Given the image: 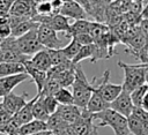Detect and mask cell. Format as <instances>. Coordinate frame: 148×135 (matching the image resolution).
I'll return each mask as SVG.
<instances>
[{
  "instance_id": "obj_42",
  "label": "cell",
  "mask_w": 148,
  "mask_h": 135,
  "mask_svg": "<svg viewBox=\"0 0 148 135\" xmlns=\"http://www.w3.org/2000/svg\"><path fill=\"white\" fill-rule=\"evenodd\" d=\"M135 1H138V2H140V3H141V5L143 6V7H145V6H146V5L148 3V0H135Z\"/></svg>"
},
{
  "instance_id": "obj_30",
  "label": "cell",
  "mask_w": 148,
  "mask_h": 135,
  "mask_svg": "<svg viewBox=\"0 0 148 135\" xmlns=\"http://www.w3.org/2000/svg\"><path fill=\"white\" fill-rule=\"evenodd\" d=\"M20 128L18 122L12 117L6 123L0 126V134H6V135H17V130Z\"/></svg>"
},
{
  "instance_id": "obj_40",
  "label": "cell",
  "mask_w": 148,
  "mask_h": 135,
  "mask_svg": "<svg viewBox=\"0 0 148 135\" xmlns=\"http://www.w3.org/2000/svg\"><path fill=\"white\" fill-rule=\"evenodd\" d=\"M140 17H141V20H148V3L142 8V10L140 13Z\"/></svg>"
},
{
  "instance_id": "obj_34",
  "label": "cell",
  "mask_w": 148,
  "mask_h": 135,
  "mask_svg": "<svg viewBox=\"0 0 148 135\" xmlns=\"http://www.w3.org/2000/svg\"><path fill=\"white\" fill-rule=\"evenodd\" d=\"M132 114L142 123V126L145 127V129L148 133V112L143 111L141 107H134Z\"/></svg>"
},
{
  "instance_id": "obj_13",
  "label": "cell",
  "mask_w": 148,
  "mask_h": 135,
  "mask_svg": "<svg viewBox=\"0 0 148 135\" xmlns=\"http://www.w3.org/2000/svg\"><path fill=\"white\" fill-rule=\"evenodd\" d=\"M27 98H28L27 92H24L22 95H16L14 92H10L9 95H7L2 98L1 106L7 113H9L10 115H14L27 104V102H28Z\"/></svg>"
},
{
  "instance_id": "obj_1",
  "label": "cell",
  "mask_w": 148,
  "mask_h": 135,
  "mask_svg": "<svg viewBox=\"0 0 148 135\" xmlns=\"http://www.w3.org/2000/svg\"><path fill=\"white\" fill-rule=\"evenodd\" d=\"M94 83H95V77L92 78V81L90 82L82 67L80 65L75 66V75H74V81L73 84L71 85L72 88V95H73V99H74V105L77 106L81 110H84L88 100L92 93L94 90Z\"/></svg>"
},
{
  "instance_id": "obj_2",
  "label": "cell",
  "mask_w": 148,
  "mask_h": 135,
  "mask_svg": "<svg viewBox=\"0 0 148 135\" xmlns=\"http://www.w3.org/2000/svg\"><path fill=\"white\" fill-rule=\"evenodd\" d=\"M117 65L124 70V82L121 84L124 91L130 93L134 89L145 84L147 67L143 63L132 65V63H126L124 61H118Z\"/></svg>"
},
{
  "instance_id": "obj_10",
  "label": "cell",
  "mask_w": 148,
  "mask_h": 135,
  "mask_svg": "<svg viewBox=\"0 0 148 135\" xmlns=\"http://www.w3.org/2000/svg\"><path fill=\"white\" fill-rule=\"evenodd\" d=\"M8 20H9V25H10V30H12L10 36L14 38H17L38 27V23L32 21V18H28V17L8 15Z\"/></svg>"
},
{
  "instance_id": "obj_3",
  "label": "cell",
  "mask_w": 148,
  "mask_h": 135,
  "mask_svg": "<svg viewBox=\"0 0 148 135\" xmlns=\"http://www.w3.org/2000/svg\"><path fill=\"white\" fill-rule=\"evenodd\" d=\"M91 117L94 121H97V127L109 126L112 128L114 135H130V130L127 127V118L120 115L111 108L91 114Z\"/></svg>"
},
{
  "instance_id": "obj_45",
  "label": "cell",
  "mask_w": 148,
  "mask_h": 135,
  "mask_svg": "<svg viewBox=\"0 0 148 135\" xmlns=\"http://www.w3.org/2000/svg\"><path fill=\"white\" fill-rule=\"evenodd\" d=\"M1 58H2V54H1V48H0V62H1Z\"/></svg>"
},
{
  "instance_id": "obj_4",
  "label": "cell",
  "mask_w": 148,
  "mask_h": 135,
  "mask_svg": "<svg viewBox=\"0 0 148 135\" xmlns=\"http://www.w3.org/2000/svg\"><path fill=\"white\" fill-rule=\"evenodd\" d=\"M110 70L106 69L103 75L99 78V82H97V77H95V83H94V88L95 90L101 95V97L106 102V103H111L112 100H114L118 95L121 92L123 87L121 84H116V83H111L110 81Z\"/></svg>"
},
{
  "instance_id": "obj_6",
  "label": "cell",
  "mask_w": 148,
  "mask_h": 135,
  "mask_svg": "<svg viewBox=\"0 0 148 135\" xmlns=\"http://www.w3.org/2000/svg\"><path fill=\"white\" fill-rule=\"evenodd\" d=\"M15 42H16V46H17L18 51L22 54L28 55V57H31L35 53L44 50V47L39 44V42L37 39V28L15 38Z\"/></svg>"
},
{
  "instance_id": "obj_21",
  "label": "cell",
  "mask_w": 148,
  "mask_h": 135,
  "mask_svg": "<svg viewBox=\"0 0 148 135\" xmlns=\"http://www.w3.org/2000/svg\"><path fill=\"white\" fill-rule=\"evenodd\" d=\"M44 130H47L46 122L34 119L30 122H27V123L20 126V128L17 130V135H32V134L44 132Z\"/></svg>"
},
{
  "instance_id": "obj_8",
  "label": "cell",
  "mask_w": 148,
  "mask_h": 135,
  "mask_svg": "<svg viewBox=\"0 0 148 135\" xmlns=\"http://www.w3.org/2000/svg\"><path fill=\"white\" fill-rule=\"evenodd\" d=\"M73 135H97L98 127L94 121L90 113L82 110L81 117L73 123H71Z\"/></svg>"
},
{
  "instance_id": "obj_23",
  "label": "cell",
  "mask_w": 148,
  "mask_h": 135,
  "mask_svg": "<svg viewBox=\"0 0 148 135\" xmlns=\"http://www.w3.org/2000/svg\"><path fill=\"white\" fill-rule=\"evenodd\" d=\"M90 22L91 21H88V20H79V21H75L73 24L69 25V30L66 33V37L73 38L75 36H77V35L88 33Z\"/></svg>"
},
{
  "instance_id": "obj_36",
  "label": "cell",
  "mask_w": 148,
  "mask_h": 135,
  "mask_svg": "<svg viewBox=\"0 0 148 135\" xmlns=\"http://www.w3.org/2000/svg\"><path fill=\"white\" fill-rule=\"evenodd\" d=\"M14 1L15 0H0V17L8 15V12Z\"/></svg>"
},
{
  "instance_id": "obj_19",
  "label": "cell",
  "mask_w": 148,
  "mask_h": 135,
  "mask_svg": "<svg viewBox=\"0 0 148 135\" xmlns=\"http://www.w3.org/2000/svg\"><path fill=\"white\" fill-rule=\"evenodd\" d=\"M30 60V59H29ZM29 60L27 62H24V68H25V73L28 74L29 77L32 78V81L35 82L36 87H37V93H40L44 84H45V81L47 78V75H46V72H42L35 67H32L29 62Z\"/></svg>"
},
{
  "instance_id": "obj_22",
  "label": "cell",
  "mask_w": 148,
  "mask_h": 135,
  "mask_svg": "<svg viewBox=\"0 0 148 135\" xmlns=\"http://www.w3.org/2000/svg\"><path fill=\"white\" fill-rule=\"evenodd\" d=\"M25 73L23 63L18 62H0V77L12 76Z\"/></svg>"
},
{
  "instance_id": "obj_33",
  "label": "cell",
  "mask_w": 148,
  "mask_h": 135,
  "mask_svg": "<svg viewBox=\"0 0 148 135\" xmlns=\"http://www.w3.org/2000/svg\"><path fill=\"white\" fill-rule=\"evenodd\" d=\"M10 33H12V30H10V25H9L8 15L1 16L0 17V40L9 37Z\"/></svg>"
},
{
  "instance_id": "obj_7",
  "label": "cell",
  "mask_w": 148,
  "mask_h": 135,
  "mask_svg": "<svg viewBox=\"0 0 148 135\" xmlns=\"http://www.w3.org/2000/svg\"><path fill=\"white\" fill-rule=\"evenodd\" d=\"M32 21L38 24H43L56 32H65L67 33L69 30V20L60 14H51V15H36Z\"/></svg>"
},
{
  "instance_id": "obj_46",
  "label": "cell",
  "mask_w": 148,
  "mask_h": 135,
  "mask_svg": "<svg viewBox=\"0 0 148 135\" xmlns=\"http://www.w3.org/2000/svg\"><path fill=\"white\" fill-rule=\"evenodd\" d=\"M39 1H51V0H39ZM64 1H67V0H64Z\"/></svg>"
},
{
  "instance_id": "obj_12",
  "label": "cell",
  "mask_w": 148,
  "mask_h": 135,
  "mask_svg": "<svg viewBox=\"0 0 148 135\" xmlns=\"http://www.w3.org/2000/svg\"><path fill=\"white\" fill-rule=\"evenodd\" d=\"M109 108H111L112 111L119 113L120 115H123L125 118H128L132 114L133 110H134V106H133V103L131 100L130 93L121 90V92L118 95V97L110 103Z\"/></svg>"
},
{
  "instance_id": "obj_9",
  "label": "cell",
  "mask_w": 148,
  "mask_h": 135,
  "mask_svg": "<svg viewBox=\"0 0 148 135\" xmlns=\"http://www.w3.org/2000/svg\"><path fill=\"white\" fill-rule=\"evenodd\" d=\"M37 39L45 50H58L64 47V43L58 37V33L43 24H38L37 27Z\"/></svg>"
},
{
  "instance_id": "obj_16",
  "label": "cell",
  "mask_w": 148,
  "mask_h": 135,
  "mask_svg": "<svg viewBox=\"0 0 148 135\" xmlns=\"http://www.w3.org/2000/svg\"><path fill=\"white\" fill-rule=\"evenodd\" d=\"M62 121L67 123L75 122L82 114V110L75 105H58L57 111L54 112Z\"/></svg>"
},
{
  "instance_id": "obj_26",
  "label": "cell",
  "mask_w": 148,
  "mask_h": 135,
  "mask_svg": "<svg viewBox=\"0 0 148 135\" xmlns=\"http://www.w3.org/2000/svg\"><path fill=\"white\" fill-rule=\"evenodd\" d=\"M53 97L59 105H74L73 95L68 88H60L53 95Z\"/></svg>"
},
{
  "instance_id": "obj_41",
  "label": "cell",
  "mask_w": 148,
  "mask_h": 135,
  "mask_svg": "<svg viewBox=\"0 0 148 135\" xmlns=\"http://www.w3.org/2000/svg\"><path fill=\"white\" fill-rule=\"evenodd\" d=\"M32 135H51V132L44 130V132H39V133H36V134H32Z\"/></svg>"
},
{
  "instance_id": "obj_47",
  "label": "cell",
  "mask_w": 148,
  "mask_h": 135,
  "mask_svg": "<svg viewBox=\"0 0 148 135\" xmlns=\"http://www.w3.org/2000/svg\"><path fill=\"white\" fill-rule=\"evenodd\" d=\"M1 110H2V106H1V103H0V112H1Z\"/></svg>"
},
{
  "instance_id": "obj_27",
  "label": "cell",
  "mask_w": 148,
  "mask_h": 135,
  "mask_svg": "<svg viewBox=\"0 0 148 135\" xmlns=\"http://www.w3.org/2000/svg\"><path fill=\"white\" fill-rule=\"evenodd\" d=\"M81 46H82V45H81L77 40H75L74 38H71V42H69L66 46H64V47L61 48V51H62L65 58H66L67 60L72 61V60L76 57V54L79 53Z\"/></svg>"
},
{
  "instance_id": "obj_29",
  "label": "cell",
  "mask_w": 148,
  "mask_h": 135,
  "mask_svg": "<svg viewBox=\"0 0 148 135\" xmlns=\"http://www.w3.org/2000/svg\"><path fill=\"white\" fill-rule=\"evenodd\" d=\"M147 91H148V85L145 83V84L140 85L139 88L134 89L132 92H130V97H131V100H132L134 107H140L142 98H143V96L146 95Z\"/></svg>"
},
{
  "instance_id": "obj_25",
  "label": "cell",
  "mask_w": 148,
  "mask_h": 135,
  "mask_svg": "<svg viewBox=\"0 0 148 135\" xmlns=\"http://www.w3.org/2000/svg\"><path fill=\"white\" fill-rule=\"evenodd\" d=\"M94 54H95V46H94V44L82 45L80 51H79V53L76 54V57L72 60V63L73 65H79V62L84 60V59H89L91 61L92 58H94Z\"/></svg>"
},
{
  "instance_id": "obj_31",
  "label": "cell",
  "mask_w": 148,
  "mask_h": 135,
  "mask_svg": "<svg viewBox=\"0 0 148 135\" xmlns=\"http://www.w3.org/2000/svg\"><path fill=\"white\" fill-rule=\"evenodd\" d=\"M47 53H49V57H50L52 67L53 66H58V65L67 61V59L65 58L61 48H58V50H47Z\"/></svg>"
},
{
  "instance_id": "obj_24",
  "label": "cell",
  "mask_w": 148,
  "mask_h": 135,
  "mask_svg": "<svg viewBox=\"0 0 148 135\" xmlns=\"http://www.w3.org/2000/svg\"><path fill=\"white\" fill-rule=\"evenodd\" d=\"M32 117L35 120H39V121H44V122H46V120L50 117L49 113L46 112V110L43 105L42 98L38 93H37V99L35 100V103L32 105Z\"/></svg>"
},
{
  "instance_id": "obj_15",
  "label": "cell",
  "mask_w": 148,
  "mask_h": 135,
  "mask_svg": "<svg viewBox=\"0 0 148 135\" xmlns=\"http://www.w3.org/2000/svg\"><path fill=\"white\" fill-rule=\"evenodd\" d=\"M28 78H29V76L27 73L0 77V98H3L5 96L13 92L14 88H16L20 83L24 82Z\"/></svg>"
},
{
  "instance_id": "obj_39",
  "label": "cell",
  "mask_w": 148,
  "mask_h": 135,
  "mask_svg": "<svg viewBox=\"0 0 148 135\" xmlns=\"http://www.w3.org/2000/svg\"><path fill=\"white\" fill-rule=\"evenodd\" d=\"M140 107H141L143 111L148 112V91H147V92H146V95L143 96V98H142V102H141V105H140Z\"/></svg>"
},
{
  "instance_id": "obj_38",
  "label": "cell",
  "mask_w": 148,
  "mask_h": 135,
  "mask_svg": "<svg viewBox=\"0 0 148 135\" xmlns=\"http://www.w3.org/2000/svg\"><path fill=\"white\" fill-rule=\"evenodd\" d=\"M139 27V30L145 33V35H148V20H141L138 24Z\"/></svg>"
},
{
  "instance_id": "obj_17",
  "label": "cell",
  "mask_w": 148,
  "mask_h": 135,
  "mask_svg": "<svg viewBox=\"0 0 148 135\" xmlns=\"http://www.w3.org/2000/svg\"><path fill=\"white\" fill-rule=\"evenodd\" d=\"M109 106H110V104L106 103V102L101 97V95L95 90V88H94L92 93H91V96H90V98H89V100H88V104H87V106H86L84 110H86L88 113H90V114H95V113L102 112V111H104V110H108Z\"/></svg>"
},
{
  "instance_id": "obj_37",
  "label": "cell",
  "mask_w": 148,
  "mask_h": 135,
  "mask_svg": "<svg viewBox=\"0 0 148 135\" xmlns=\"http://www.w3.org/2000/svg\"><path fill=\"white\" fill-rule=\"evenodd\" d=\"M50 3H51V7H52V14H59V12L62 7L64 0H51Z\"/></svg>"
},
{
  "instance_id": "obj_44",
  "label": "cell",
  "mask_w": 148,
  "mask_h": 135,
  "mask_svg": "<svg viewBox=\"0 0 148 135\" xmlns=\"http://www.w3.org/2000/svg\"><path fill=\"white\" fill-rule=\"evenodd\" d=\"M112 2H121V1H124V0H111Z\"/></svg>"
},
{
  "instance_id": "obj_5",
  "label": "cell",
  "mask_w": 148,
  "mask_h": 135,
  "mask_svg": "<svg viewBox=\"0 0 148 135\" xmlns=\"http://www.w3.org/2000/svg\"><path fill=\"white\" fill-rule=\"evenodd\" d=\"M0 48L2 54L1 62H18L24 65V62L30 59V57L24 55L18 51L15 38L12 36L0 40Z\"/></svg>"
},
{
  "instance_id": "obj_20",
  "label": "cell",
  "mask_w": 148,
  "mask_h": 135,
  "mask_svg": "<svg viewBox=\"0 0 148 135\" xmlns=\"http://www.w3.org/2000/svg\"><path fill=\"white\" fill-rule=\"evenodd\" d=\"M36 99H37V95H36L32 99L28 100L27 104H25L16 114L13 115L14 119L18 122L20 126H22V125H24V123L30 122L31 120H34V117H32V105H34V103H35Z\"/></svg>"
},
{
  "instance_id": "obj_35",
  "label": "cell",
  "mask_w": 148,
  "mask_h": 135,
  "mask_svg": "<svg viewBox=\"0 0 148 135\" xmlns=\"http://www.w3.org/2000/svg\"><path fill=\"white\" fill-rule=\"evenodd\" d=\"M52 14V7L50 1H39L36 6V15H51Z\"/></svg>"
},
{
  "instance_id": "obj_32",
  "label": "cell",
  "mask_w": 148,
  "mask_h": 135,
  "mask_svg": "<svg viewBox=\"0 0 148 135\" xmlns=\"http://www.w3.org/2000/svg\"><path fill=\"white\" fill-rule=\"evenodd\" d=\"M39 96H40V98H42L43 105H44L46 112L49 113V115L53 114V113L57 111V107H58V105H59V104L57 103V100L54 99V97H53V96H42V95H39Z\"/></svg>"
},
{
  "instance_id": "obj_11",
  "label": "cell",
  "mask_w": 148,
  "mask_h": 135,
  "mask_svg": "<svg viewBox=\"0 0 148 135\" xmlns=\"http://www.w3.org/2000/svg\"><path fill=\"white\" fill-rule=\"evenodd\" d=\"M37 2L38 0H15L8 12V15L34 18L36 16Z\"/></svg>"
},
{
  "instance_id": "obj_43",
  "label": "cell",
  "mask_w": 148,
  "mask_h": 135,
  "mask_svg": "<svg viewBox=\"0 0 148 135\" xmlns=\"http://www.w3.org/2000/svg\"><path fill=\"white\" fill-rule=\"evenodd\" d=\"M145 83L148 85V67L146 69V76H145Z\"/></svg>"
},
{
  "instance_id": "obj_28",
  "label": "cell",
  "mask_w": 148,
  "mask_h": 135,
  "mask_svg": "<svg viewBox=\"0 0 148 135\" xmlns=\"http://www.w3.org/2000/svg\"><path fill=\"white\" fill-rule=\"evenodd\" d=\"M127 127H128L130 134H133V135H148V133L145 129V127L142 126V123L133 114H131L127 118Z\"/></svg>"
},
{
  "instance_id": "obj_18",
  "label": "cell",
  "mask_w": 148,
  "mask_h": 135,
  "mask_svg": "<svg viewBox=\"0 0 148 135\" xmlns=\"http://www.w3.org/2000/svg\"><path fill=\"white\" fill-rule=\"evenodd\" d=\"M30 65L42 72H49V69L52 67L51 65V60H50V57H49V53H47V50H42L37 53H35L34 55L30 57V60H29Z\"/></svg>"
},
{
  "instance_id": "obj_14",
  "label": "cell",
  "mask_w": 148,
  "mask_h": 135,
  "mask_svg": "<svg viewBox=\"0 0 148 135\" xmlns=\"http://www.w3.org/2000/svg\"><path fill=\"white\" fill-rule=\"evenodd\" d=\"M59 14L65 16L66 18H73L75 21L87 20V17H88V14L86 13V10L79 3H76L73 0L64 1L62 7H61Z\"/></svg>"
}]
</instances>
